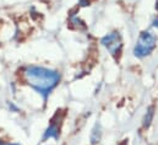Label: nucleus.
Listing matches in <instances>:
<instances>
[{
  "mask_svg": "<svg viewBox=\"0 0 158 145\" xmlns=\"http://www.w3.org/2000/svg\"><path fill=\"white\" fill-rule=\"evenodd\" d=\"M152 118H153V107H148L145 119H143V127H148L152 122Z\"/></svg>",
  "mask_w": 158,
  "mask_h": 145,
  "instance_id": "obj_6",
  "label": "nucleus"
},
{
  "mask_svg": "<svg viewBox=\"0 0 158 145\" xmlns=\"http://www.w3.org/2000/svg\"><path fill=\"white\" fill-rule=\"evenodd\" d=\"M48 138H58V128H56V125H50L47 129L43 139H48Z\"/></svg>",
  "mask_w": 158,
  "mask_h": 145,
  "instance_id": "obj_5",
  "label": "nucleus"
},
{
  "mask_svg": "<svg viewBox=\"0 0 158 145\" xmlns=\"http://www.w3.org/2000/svg\"><path fill=\"white\" fill-rule=\"evenodd\" d=\"M26 81L36 89L40 95L45 99L49 92L58 85L60 80V75L58 72L40 68V67H30L25 70Z\"/></svg>",
  "mask_w": 158,
  "mask_h": 145,
  "instance_id": "obj_1",
  "label": "nucleus"
},
{
  "mask_svg": "<svg viewBox=\"0 0 158 145\" xmlns=\"http://www.w3.org/2000/svg\"><path fill=\"white\" fill-rule=\"evenodd\" d=\"M157 10H158V0H157Z\"/></svg>",
  "mask_w": 158,
  "mask_h": 145,
  "instance_id": "obj_8",
  "label": "nucleus"
},
{
  "mask_svg": "<svg viewBox=\"0 0 158 145\" xmlns=\"http://www.w3.org/2000/svg\"><path fill=\"white\" fill-rule=\"evenodd\" d=\"M157 42V37L150 31L142 32L134 48V55L137 58H145L151 54V52L155 49Z\"/></svg>",
  "mask_w": 158,
  "mask_h": 145,
  "instance_id": "obj_2",
  "label": "nucleus"
},
{
  "mask_svg": "<svg viewBox=\"0 0 158 145\" xmlns=\"http://www.w3.org/2000/svg\"><path fill=\"white\" fill-rule=\"evenodd\" d=\"M101 44L113 55L117 57L119 53L121 52V47H123V42H121V37L117 32H112L108 33L107 36H104L101 39Z\"/></svg>",
  "mask_w": 158,
  "mask_h": 145,
  "instance_id": "obj_3",
  "label": "nucleus"
},
{
  "mask_svg": "<svg viewBox=\"0 0 158 145\" xmlns=\"http://www.w3.org/2000/svg\"><path fill=\"white\" fill-rule=\"evenodd\" d=\"M9 145H17V144H9Z\"/></svg>",
  "mask_w": 158,
  "mask_h": 145,
  "instance_id": "obj_9",
  "label": "nucleus"
},
{
  "mask_svg": "<svg viewBox=\"0 0 158 145\" xmlns=\"http://www.w3.org/2000/svg\"><path fill=\"white\" fill-rule=\"evenodd\" d=\"M0 145H1V144H0Z\"/></svg>",
  "mask_w": 158,
  "mask_h": 145,
  "instance_id": "obj_10",
  "label": "nucleus"
},
{
  "mask_svg": "<svg viewBox=\"0 0 158 145\" xmlns=\"http://www.w3.org/2000/svg\"><path fill=\"white\" fill-rule=\"evenodd\" d=\"M101 138H102V128H101L99 123H96V125H94V128L92 129V133H91V143L97 144V143L101 142Z\"/></svg>",
  "mask_w": 158,
  "mask_h": 145,
  "instance_id": "obj_4",
  "label": "nucleus"
},
{
  "mask_svg": "<svg viewBox=\"0 0 158 145\" xmlns=\"http://www.w3.org/2000/svg\"><path fill=\"white\" fill-rule=\"evenodd\" d=\"M156 29H158V19H156V20H153V24H152Z\"/></svg>",
  "mask_w": 158,
  "mask_h": 145,
  "instance_id": "obj_7",
  "label": "nucleus"
}]
</instances>
